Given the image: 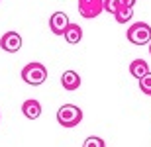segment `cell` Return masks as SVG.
Here are the masks:
<instances>
[{
    "label": "cell",
    "instance_id": "cell-12",
    "mask_svg": "<svg viewBox=\"0 0 151 147\" xmlns=\"http://www.w3.org/2000/svg\"><path fill=\"white\" fill-rule=\"evenodd\" d=\"M122 0H104V12H108V14H116L120 8H122Z\"/></svg>",
    "mask_w": 151,
    "mask_h": 147
},
{
    "label": "cell",
    "instance_id": "cell-11",
    "mask_svg": "<svg viewBox=\"0 0 151 147\" xmlns=\"http://www.w3.org/2000/svg\"><path fill=\"white\" fill-rule=\"evenodd\" d=\"M132 18H134V8H128V6H122V8L114 14V20H116L118 24H128Z\"/></svg>",
    "mask_w": 151,
    "mask_h": 147
},
{
    "label": "cell",
    "instance_id": "cell-4",
    "mask_svg": "<svg viewBox=\"0 0 151 147\" xmlns=\"http://www.w3.org/2000/svg\"><path fill=\"white\" fill-rule=\"evenodd\" d=\"M102 12H104V0H78V14L84 20H92L100 16Z\"/></svg>",
    "mask_w": 151,
    "mask_h": 147
},
{
    "label": "cell",
    "instance_id": "cell-9",
    "mask_svg": "<svg viewBox=\"0 0 151 147\" xmlns=\"http://www.w3.org/2000/svg\"><path fill=\"white\" fill-rule=\"evenodd\" d=\"M63 37H65V41L67 43H71V45H77L78 41L83 39V28L78 26V24H69L67 29L63 32Z\"/></svg>",
    "mask_w": 151,
    "mask_h": 147
},
{
    "label": "cell",
    "instance_id": "cell-13",
    "mask_svg": "<svg viewBox=\"0 0 151 147\" xmlns=\"http://www.w3.org/2000/svg\"><path fill=\"white\" fill-rule=\"evenodd\" d=\"M139 90L147 96H151V71L145 75V77H141L139 79Z\"/></svg>",
    "mask_w": 151,
    "mask_h": 147
},
{
    "label": "cell",
    "instance_id": "cell-5",
    "mask_svg": "<svg viewBox=\"0 0 151 147\" xmlns=\"http://www.w3.org/2000/svg\"><path fill=\"white\" fill-rule=\"evenodd\" d=\"M0 49L6 51V53H16V51H20L22 49V35L16 34V32H6L0 37Z\"/></svg>",
    "mask_w": 151,
    "mask_h": 147
},
{
    "label": "cell",
    "instance_id": "cell-16",
    "mask_svg": "<svg viewBox=\"0 0 151 147\" xmlns=\"http://www.w3.org/2000/svg\"><path fill=\"white\" fill-rule=\"evenodd\" d=\"M149 55H151V41H149Z\"/></svg>",
    "mask_w": 151,
    "mask_h": 147
},
{
    "label": "cell",
    "instance_id": "cell-10",
    "mask_svg": "<svg viewBox=\"0 0 151 147\" xmlns=\"http://www.w3.org/2000/svg\"><path fill=\"white\" fill-rule=\"evenodd\" d=\"M149 73V65H147L145 59H134V61L129 63V75L135 77V79L139 80L141 77H145Z\"/></svg>",
    "mask_w": 151,
    "mask_h": 147
},
{
    "label": "cell",
    "instance_id": "cell-14",
    "mask_svg": "<svg viewBox=\"0 0 151 147\" xmlns=\"http://www.w3.org/2000/svg\"><path fill=\"white\" fill-rule=\"evenodd\" d=\"M83 147H106V143H104V139H102V137L90 136V137H86V139H84Z\"/></svg>",
    "mask_w": 151,
    "mask_h": 147
},
{
    "label": "cell",
    "instance_id": "cell-6",
    "mask_svg": "<svg viewBox=\"0 0 151 147\" xmlns=\"http://www.w3.org/2000/svg\"><path fill=\"white\" fill-rule=\"evenodd\" d=\"M69 24H71V20H69V16L65 12H53L49 18V29L55 35H63V32L67 29Z\"/></svg>",
    "mask_w": 151,
    "mask_h": 147
},
{
    "label": "cell",
    "instance_id": "cell-15",
    "mask_svg": "<svg viewBox=\"0 0 151 147\" xmlns=\"http://www.w3.org/2000/svg\"><path fill=\"white\" fill-rule=\"evenodd\" d=\"M135 2H137V0H122V4H124V6H128V8H134Z\"/></svg>",
    "mask_w": 151,
    "mask_h": 147
},
{
    "label": "cell",
    "instance_id": "cell-8",
    "mask_svg": "<svg viewBox=\"0 0 151 147\" xmlns=\"http://www.w3.org/2000/svg\"><path fill=\"white\" fill-rule=\"evenodd\" d=\"M61 85L65 90L73 92V90H78V86H81V75L77 71H65L61 75Z\"/></svg>",
    "mask_w": 151,
    "mask_h": 147
},
{
    "label": "cell",
    "instance_id": "cell-7",
    "mask_svg": "<svg viewBox=\"0 0 151 147\" xmlns=\"http://www.w3.org/2000/svg\"><path fill=\"white\" fill-rule=\"evenodd\" d=\"M41 102L35 100V98H28V100L22 104V114L26 116L28 120H37L41 116Z\"/></svg>",
    "mask_w": 151,
    "mask_h": 147
},
{
    "label": "cell",
    "instance_id": "cell-3",
    "mask_svg": "<svg viewBox=\"0 0 151 147\" xmlns=\"http://www.w3.org/2000/svg\"><path fill=\"white\" fill-rule=\"evenodd\" d=\"M126 37L134 45H145L151 41V26L145 22H135L126 29Z\"/></svg>",
    "mask_w": 151,
    "mask_h": 147
},
{
    "label": "cell",
    "instance_id": "cell-2",
    "mask_svg": "<svg viewBox=\"0 0 151 147\" xmlns=\"http://www.w3.org/2000/svg\"><path fill=\"white\" fill-rule=\"evenodd\" d=\"M57 122L63 128H75L83 122V110L75 104H65L57 110Z\"/></svg>",
    "mask_w": 151,
    "mask_h": 147
},
{
    "label": "cell",
    "instance_id": "cell-1",
    "mask_svg": "<svg viewBox=\"0 0 151 147\" xmlns=\"http://www.w3.org/2000/svg\"><path fill=\"white\" fill-rule=\"evenodd\" d=\"M22 80L29 86H39L47 80V67L39 61H32L22 69Z\"/></svg>",
    "mask_w": 151,
    "mask_h": 147
}]
</instances>
